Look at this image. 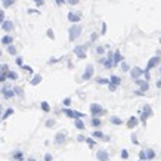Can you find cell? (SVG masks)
Wrapping results in <instances>:
<instances>
[{
    "label": "cell",
    "mask_w": 161,
    "mask_h": 161,
    "mask_svg": "<svg viewBox=\"0 0 161 161\" xmlns=\"http://www.w3.org/2000/svg\"><path fill=\"white\" fill-rule=\"evenodd\" d=\"M70 33V41H74V40H77L81 34V28L78 27V25H72V27L68 30Z\"/></svg>",
    "instance_id": "6da1fadb"
},
{
    "label": "cell",
    "mask_w": 161,
    "mask_h": 161,
    "mask_svg": "<svg viewBox=\"0 0 161 161\" xmlns=\"http://www.w3.org/2000/svg\"><path fill=\"white\" fill-rule=\"evenodd\" d=\"M158 62H160V53H158V56H154V58H151L149 61H148V65H146V71H145V74H146L149 70L154 68V67H155Z\"/></svg>",
    "instance_id": "7a4b0ae2"
},
{
    "label": "cell",
    "mask_w": 161,
    "mask_h": 161,
    "mask_svg": "<svg viewBox=\"0 0 161 161\" xmlns=\"http://www.w3.org/2000/svg\"><path fill=\"white\" fill-rule=\"evenodd\" d=\"M96 158L99 161H109V155H108V152L105 149H99L96 152Z\"/></svg>",
    "instance_id": "3957f363"
},
{
    "label": "cell",
    "mask_w": 161,
    "mask_h": 161,
    "mask_svg": "<svg viewBox=\"0 0 161 161\" xmlns=\"http://www.w3.org/2000/svg\"><path fill=\"white\" fill-rule=\"evenodd\" d=\"M74 53L77 55L80 59H84V58H86V47H84V46H77L74 49Z\"/></svg>",
    "instance_id": "277c9868"
},
{
    "label": "cell",
    "mask_w": 161,
    "mask_h": 161,
    "mask_svg": "<svg viewBox=\"0 0 161 161\" xmlns=\"http://www.w3.org/2000/svg\"><path fill=\"white\" fill-rule=\"evenodd\" d=\"M93 72H95V70H93V65H87V67H86V71H84V74H83V78H84V80L92 78V77H93Z\"/></svg>",
    "instance_id": "5b68a950"
},
{
    "label": "cell",
    "mask_w": 161,
    "mask_h": 161,
    "mask_svg": "<svg viewBox=\"0 0 161 161\" xmlns=\"http://www.w3.org/2000/svg\"><path fill=\"white\" fill-rule=\"evenodd\" d=\"M143 72H145L143 70L138 68V67H133V70L130 71V75H132V78H133V80H136V78H139V77H140Z\"/></svg>",
    "instance_id": "8992f818"
},
{
    "label": "cell",
    "mask_w": 161,
    "mask_h": 161,
    "mask_svg": "<svg viewBox=\"0 0 161 161\" xmlns=\"http://www.w3.org/2000/svg\"><path fill=\"white\" fill-rule=\"evenodd\" d=\"M90 111H92V114L93 115H100V114H102V106H100V105H98V104H92L90 105Z\"/></svg>",
    "instance_id": "52a82bcc"
},
{
    "label": "cell",
    "mask_w": 161,
    "mask_h": 161,
    "mask_svg": "<svg viewBox=\"0 0 161 161\" xmlns=\"http://www.w3.org/2000/svg\"><path fill=\"white\" fill-rule=\"evenodd\" d=\"M2 28H3V31H12V28H13V22L9 21V19L3 21V22H2Z\"/></svg>",
    "instance_id": "ba28073f"
},
{
    "label": "cell",
    "mask_w": 161,
    "mask_h": 161,
    "mask_svg": "<svg viewBox=\"0 0 161 161\" xmlns=\"http://www.w3.org/2000/svg\"><path fill=\"white\" fill-rule=\"evenodd\" d=\"M138 123H139V120H138L136 117H130V118H129V121H127V127L133 129V127H136V126H138Z\"/></svg>",
    "instance_id": "9c48e42d"
},
{
    "label": "cell",
    "mask_w": 161,
    "mask_h": 161,
    "mask_svg": "<svg viewBox=\"0 0 161 161\" xmlns=\"http://www.w3.org/2000/svg\"><path fill=\"white\" fill-rule=\"evenodd\" d=\"M151 114H152L151 108H149V106H145V109H143V114H142V121H143V123H146V118H148Z\"/></svg>",
    "instance_id": "30bf717a"
},
{
    "label": "cell",
    "mask_w": 161,
    "mask_h": 161,
    "mask_svg": "<svg viewBox=\"0 0 161 161\" xmlns=\"http://www.w3.org/2000/svg\"><path fill=\"white\" fill-rule=\"evenodd\" d=\"M64 140H65V134L64 133H58L56 139H55V143L56 145H61V143H64Z\"/></svg>",
    "instance_id": "8fae6325"
},
{
    "label": "cell",
    "mask_w": 161,
    "mask_h": 161,
    "mask_svg": "<svg viewBox=\"0 0 161 161\" xmlns=\"http://www.w3.org/2000/svg\"><path fill=\"white\" fill-rule=\"evenodd\" d=\"M68 21H71V22H78L80 21V16L75 15V13H72V12H70L68 13Z\"/></svg>",
    "instance_id": "7c38bea8"
},
{
    "label": "cell",
    "mask_w": 161,
    "mask_h": 161,
    "mask_svg": "<svg viewBox=\"0 0 161 161\" xmlns=\"http://www.w3.org/2000/svg\"><path fill=\"white\" fill-rule=\"evenodd\" d=\"M134 81H136L138 84H139V86H140V90H148V83H145V81H142V80H139V78H136V80H134Z\"/></svg>",
    "instance_id": "4fadbf2b"
},
{
    "label": "cell",
    "mask_w": 161,
    "mask_h": 161,
    "mask_svg": "<svg viewBox=\"0 0 161 161\" xmlns=\"http://www.w3.org/2000/svg\"><path fill=\"white\" fill-rule=\"evenodd\" d=\"M2 93L6 96V98H12L13 95H15V90H11V89H3L2 90Z\"/></svg>",
    "instance_id": "5bb4252c"
},
{
    "label": "cell",
    "mask_w": 161,
    "mask_h": 161,
    "mask_svg": "<svg viewBox=\"0 0 161 161\" xmlns=\"http://www.w3.org/2000/svg\"><path fill=\"white\" fill-rule=\"evenodd\" d=\"M109 83H112V84H115V86H118V84L121 83V78H118L117 75H111V78H109Z\"/></svg>",
    "instance_id": "9a60e30c"
},
{
    "label": "cell",
    "mask_w": 161,
    "mask_h": 161,
    "mask_svg": "<svg viewBox=\"0 0 161 161\" xmlns=\"http://www.w3.org/2000/svg\"><path fill=\"white\" fill-rule=\"evenodd\" d=\"M6 77L11 78V80H16V78H18V74H16L15 71H7L6 72Z\"/></svg>",
    "instance_id": "2e32d148"
},
{
    "label": "cell",
    "mask_w": 161,
    "mask_h": 161,
    "mask_svg": "<svg viewBox=\"0 0 161 161\" xmlns=\"http://www.w3.org/2000/svg\"><path fill=\"white\" fill-rule=\"evenodd\" d=\"M75 127H77V129H80V130H83L86 126H84V123L80 120V118H75Z\"/></svg>",
    "instance_id": "e0dca14e"
},
{
    "label": "cell",
    "mask_w": 161,
    "mask_h": 161,
    "mask_svg": "<svg viewBox=\"0 0 161 161\" xmlns=\"http://www.w3.org/2000/svg\"><path fill=\"white\" fill-rule=\"evenodd\" d=\"M12 41H13V39H12L11 36H5V37L2 39V43H3V44H11Z\"/></svg>",
    "instance_id": "ac0fdd59"
},
{
    "label": "cell",
    "mask_w": 161,
    "mask_h": 161,
    "mask_svg": "<svg viewBox=\"0 0 161 161\" xmlns=\"http://www.w3.org/2000/svg\"><path fill=\"white\" fill-rule=\"evenodd\" d=\"M104 65H105V68H112V65H114V62H112V59H111V56H109L106 61L104 62Z\"/></svg>",
    "instance_id": "d6986e66"
},
{
    "label": "cell",
    "mask_w": 161,
    "mask_h": 161,
    "mask_svg": "<svg viewBox=\"0 0 161 161\" xmlns=\"http://www.w3.org/2000/svg\"><path fill=\"white\" fill-rule=\"evenodd\" d=\"M120 61H121V55H120V50H117L114 53V64H118Z\"/></svg>",
    "instance_id": "ffe728a7"
},
{
    "label": "cell",
    "mask_w": 161,
    "mask_h": 161,
    "mask_svg": "<svg viewBox=\"0 0 161 161\" xmlns=\"http://www.w3.org/2000/svg\"><path fill=\"white\" fill-rule=\"evenodd\" d=\"M40 81H41V75H36L34 80H31V84H33V86H36V84H39Z\"/></svg>",
    "instance_id": "44dd1931"
},
{
    "label": "cell",
    "mask_w": 161,
    "mask_h": 161,
    "mask_svg": "<svg viewBox=\"0 0 161 161\" xmlns=\"http://www.w3.org/2000/svg\"><path fill=\"white\" fill-rule=\"evenodd\" d=\"M2 2H3V6L5 7H9V6H12L15 3V0H2Z\"/></svg>",
    "instance_id": "7402d4cb"
},
{
    "label": "cell",
    "mask_w": 161,
    "mask_h": 161,
    "mask_svg": "<svg viewBox=\"0 0 161 161\" xmlns=\"http://www.w3.org/2000/svg\"><path fill=\"white\" fill-rule=\"evenodd\" d=\"M7 52H9L11 55H16V49H15V46L9 44V46H7Z\"/></svg>",
    "instance_id": "603a6c76"
},
{
    "label": "cell",
    "mask_w": 161,
    "mask_h": 161,
    "mask_svg": "<svg viewBox=\"0 0 161 161\" xmlns=\"http://www.w3.org/2000/svg\"><path fill=\"white\" fill-rule=\"evenodd\" d=\"M41 109H43L44 112H49V111H50V108H49V104H47V102H41Z\"/></svg>",
    "instance_id": "cb8c5ba5"
},
{
    "label": "cell",
    "mask_w": 161,
    "mask_h": 161,
    "mask_svg": "<svg viewBox=\"0 0 161 161\" xmlns=\"http://www.w3.org/2000/svg\"><path fill=\"white\" fill-rule=\"evenodd\" d=\"M111 123L112 124H121V120L118 117H111Z\"/></svg>",
    "instance_id": "d4e9b609"
},
{
    "label": "cell",
    "mask_w": 161,
    "mask_h": 161,
    "mask_svg": "<svg viewBox=\"0 0 161 161\" xmlns=\"http://www.w3.org/2000/svg\"><path fill=\"white\" fill-rule=\"evenodd\" d=\"M154 151H152V149H148L146 151V158H149V160H152V158H154Z\"/></svg>",
    "instance_id": "484cf974"
},
{
    "label": "cell",
    "mask_w": 161,
    "mask_h": 161,
    "mask_svg": "<svg viewBox=\"0 0 161 161\" xmlns=\"http://www.w3.org/2000/svg\"><path fill=\"white\" fill-rule=\"evenodd\" d=\"M92 124L95 126V127H99V126H100V120H99V118H93V120H92Z\"/></svg>",
    "instance_id": "4316f807"
},
{
    "label": "cell",
    "mask_w": 161,
    "mask_h": 161,
    "mask_svg": "<svg viewBox=\"0 0 161 161\" xmlns=\"http://www.w3.org/2000/svg\"><path fill=\"white\" fill-rule=\"evenodd\" d=\"M11 114H13V109H12V108H9V109H7V111L5 112V115H3V118H7V117H9Z\"/></svg>",
    "instance_id": "83f0119b"
},
{
    "label": "cell",
    "mask_w": 161,
    "mask_h": 161,
    "mask_svg": "<svg viewBox=\"0 0 161 161\" xmlns=\"http://www.w3.org/2000/svg\"><path fill=\"white\" fill-rule=\"evenodd\" d=\"M98 80V83H100V84H106V83H109V80H106V78H96Z\"/></svg>",
    "instance_id": "f1b7e54d"
},
{
    "label": "cell",
    "mask_w": 161,
    "mask_h": 161,
    "mask_svg": "<svg viewBox=\"0 0 161 161\" xmlns=\"http://www.w3.org/2000/svg\"><path fill=\"white\" fill-rule=\"evenodd\" d=\"M104 134L100 133V132H93V138H102Z\"/></svg>",
    "instance_id": "f546056e"
},
{
    "label": "cell",
    "mask_w": 161,
    "mask_h": 161,
    "mask_svg": "<svg viewBox=\"0 0 161 161\" xmlns=\"http://www.w3.org/2000/svg\"><path fill=\"white\" fill-rule=\"evenodd\" d=\"M108 87H109V90H111V92H114L117 86H115V84H112V83H108Z\"/></svg>",
    "instance_id": "4dcf8cb0"
},
{
    "label": "cell",
    "mask_w": 161,
    "mask_h": 161,
    "mask_svg": "<svg viewBox=\"0 0 161 161\" xmlns=\"http://www.w3.org/2000/svg\"><path fill=\"white\" fill-rule=\"evenodd\" d=\"M47 36H49L50 39H55V34H53V31H52V30H47Z\"/></svg>",
    "instance_id": "1f68e13d"
},
{
    "label": "cell",
    "mask_w": 161,
    "mask_h": 161,
    "mask_svg": "<svg viewBox=\"0 0 161 161\" xmlns=\"http://www.w3.org/2000/svg\"><path fill=\"white\" fill-rule=\"evenodd\" d=\"M3 19H5V12H3V11H0V24L3 22Z\"/></svg>",
    "instance_id": "d6a6232c"
},
{
    "label": "cell",
    "mask_w": 161,
    "mask_h": 161,
    "mask_svg": "<svg viewBox=\"0 0 161 161\" xmlns=\"http://www.w3.org/2000/svg\"><path fill=\"white\" fill-rule=\"evenodd\" d=\"M96 53L102 55V53H104V47H96Z\"/></svg>",
    "instance_id": "836d02e7"
},
{
    "label": "cell",
    "mask_w": 161,
    "mask_h": 161,
    "mask_svg": "<svg viewBox=\"0 0 161 161\" xmlns=\"http://www.w3.org/2000/svg\"><path fill=\"white\" fill-rule=\"evenodd\" d=\"M44 161H52V155H50V154H46V155H44Z\"/></svg>",
    "instance_id": "e575fe53"
},
{
    "label": "cell",
    "mask_w": 161,
    "mask_h": 161,
    "mask_svg": "<svg viewBox=\"0 0 161 161\" xmlns=\"http://www.w3.org/2000/svg\"><path fill=\"white\" fill-rule=\"evenodd\" d=\"M70 104H71V99H70V98H67V99L64 100V105H67V106H68Z\"/></svg>",
    "instance_id": "d590c367"
},
{
    "label": "cell",
    "mask_w": 161,
    "mask_h": 161,
    "mask_svg": "<svg viewBox=\"0 0 161 161\" xmlns=\"http://www.w3.org/2000/svg\"><path fill=\"white\" fill-rule=\"evenodd\" d=\"M55 2H56V5H58V6H62V5L65 3V0H55Z\"/></svg>",
    "instance_id": "8d00e7d4"
},
{
    "label": "cell",
    "mask_w": 161,
    "mask_h": 161,
    "mask_svg": "<svg viewBox=\"0 0 161 161\" xmlns=\"http://www.w3.org/2000/svg\"><path fill=\"white\" fill-rule=\"evenodd\" d=\"M6 70H7V65H0V71H2V72L6 71Z\"/></svg>",
    "instance_id": "74e56055"
},
{
    "label": "cell",
    "mask_w": 161,
    "mask_h": 161,
    "mask_svg": "<svg viewBox=\"0 0 161 161\" xmlns=\"http://www.w3.org/2000/svg\"><path fill=\"white\" fill-rule=\"evenodd\" d=\"M139 157H140L142 160H143V158H145V160H146V154H145V152H143V151H142V152H140V154H139Z\"/></svg>",
    "instance_id": "f35d334b"
},
{
    "label": "cell",
    "mask_w": 161,
    "mask_h": 161,
    "mask_svg": "<svg viewBox=\"0 0 161 161\" xmlns=\"http://www.w3.org/2000/svg\"><path fill=\"white\" fill-rule=\"evenodd\" d=\"M53 123H55L53 120H50V121H47V123H46V126H47V127H52V126H53Z\"/></svg>",
    "instance_id": "ab89813d"
},
{
    "label": "cell",
    "mask_w": 161,
    "mask_h": 161,
    "mask_svg": "<svg viewBox=\"0 0 161 161\" xmlns=\"http://www.w3.org/2000/svg\"><path fill=\"white\" fill-rule=\"evenodd\" d=\"M68 3H70V5H77L78 0H68Z\"/></svg>",
    "instance_id": "60d3db41"
},
{
    "label": "cell",
    "mask_w": 161,
    "mask_h": 161,
    "mask_svg": "<svg viewBox=\"0 0 161 161\" xmlns=\"http://www.w3.org/2000/svg\"><path fill=\"white\" fill-rule=\"evenodd\" d=\"M5 80H6V75L0 72V81H5Z\"/></svg>",
    "instance_id": "b9f144b4"
},
{
    "label": "cell",
    "mask_w": 161,
    "mask_h": 161,
    "mask_svg": "<svg viewBox=\"0 0 161 161\" xmlns=\"http://www.w3.org/2000/svg\"><path fill=\"white\" fill-rule=\"evenodd\" d=\"M105 33H106V25L102 24V34H105Z\"/></svg>",
    "instance_id": "7bdbcfd3"
},
{
    "label": "cell",
    "mask_w": 161,
    "mask_h": 161,
    "mask_svg": "<svg viewBox=\"0 0 161 161\" xmlns=\"http://www.w3.org/2000/svg\"><path fill=\"white\" fill-rule=\"evenodd\" d=\"M121 157H123V158H127V151H123V152H121Z\"/></svg>",
    "instance_id": "ee69618b"
},
{
    "label": "cell",
    "mask_w": 161,
    "mask_h": 161,
    "mask_svg": "<svg viewBox=\"0 0 161 161\" xmlns=\"http://www.w3.org/2000/svg\"><path fill=\"white\" fill-rule=\"evenodd\" d=\"M15 90H16V93H18V95H22V90H21V89H19V87H16V89H15Z\"/></svg>",
    "instance_id": "f6af8a7d"
},
{
    "label": "cell",
    "mask_w": 161,
    "mask_h": 161,
    "mask_svg": "<svg viewBox=\"0 0 161 161\" xmlns=\"http://www.w3.org/2000/svg\"><path fill=\"white\" fill-rule=\"evenodd\" d=\"M34 2H36L37 5H43V0H34Z\"/></svg>",
    "instance_id": "bcb514c9"
},
{
    "label": "cell",
    "mask_w": 161,
    "mask_h": 161,
    "mask_svg": "<svg viewBox=\"0 0 161 161\" xmlns=\"http://www.w3.org/2000/svg\"><path fill=\"white\" fill-rule=\"evenodd\" d=\"M123 70H124V71H127V70H129V65H126V64H124V65H123Z\"/></svg>",
    "instance_id": "7dc6e473"
},
{
    "label": "cell",
    "mask_w": 161,
    "mask_h": 161,
    "mask_svg": "<svg viewBox=\"0 0 161 161\" xmlns=\"http://www.w3.org/2000/svg\"><path fill=\"white\" fill-rule=\"evenodd\" d=\"M0 55H2V50H0Z\"/></svg>",
    "instance_id": "c3c4849f"
},
{
    "label": "cell",
    "mask_w": 161,
    "mask_h": 161,
    "mask_svg": "<svg viewBox=\"0 0 161 161\" xmlns=\"http://www.w3.org/2000/svg\"><path fill=\"white\" fill-rule=\"evenodd\" d=\"M160 70H161V68H160Z\"/></svg>",
    "instance_id": "681fc988"
}]
</instances>
